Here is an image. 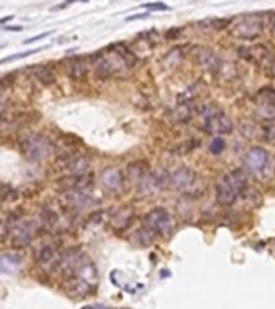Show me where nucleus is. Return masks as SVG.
I'll use <instances>...</instances> for the list:
<instances>
[{"mask_svg": "<svg viewBox=\"0 0 275 309\" xmlns=\"http://www.w3.org/2000/svg\"><path fill=\"white\" fill-rule=\"evenodd\" d=\"M135 57L124 49L123 45H114L111 49L102 50L100 53L90 57V65L94 68V72L98 78H109L123 72L134 66Z\"/></svg>", "mask_w": 275, "mask_h": 309, "instance_id": "f257e3e1", "label": "nucleus"}, {"mask_svg": "<svg viewBox=\"0 0 275 309\" xmlns=\"http://www.w3.org/2000/svg\"><path fill=\"white\" fill-rule=\"evenodd\" d=\"M246 190V176L242 169L227 172L216 182V198L224 206H230L237 202L238 195Z\"/></svg>", "mask_w": 275, "mask_h": 309, "instance_id": "f03ea898", "label": "nucleus"}, {"mask_svg": "<svg viewBox=\"0 0 275 309\" xmlns=\"http://www.w3.org/2000/svg\"><path fill=\"white\" fill-rule=\"evenodd\" d=\"M267 28L265 13H251L243 16L232 28V35L242 41H253L259 37L262 31Z\"/></svg>", "mask_w": 275, "mask_h": 309, "instance_id": "7ed1b4c3", "label": "nucleus"}, {"mask_svg": "<svg viewBox=\"0 0 275 309\" xmlns=\"http://www.w3.org/2000/svg\"><path fill=\"white\" fill-rule=\"evenodd\" d=\"M21 150H23L24 157L27 160H31V161H44V160H47L52 154L53 145H52L50 139H47L45 135L29 134L27 137L23 139Z\"/></svg>", "mask_w": 275, "mask_h": 309, "instance_id": "20e7f679", "label": "nucleus"}, {"mask_svg": "<svg viewBox=\"0 0 275 309\" xmlns=\"http://www.w3.org/2000/svg\"><path fill=\"white\" fill-rule=\"evenodd\" d=\"M171 230H172V217L164 208L151 210L143 217V232L146 234L168 237Z\"/></svg>", "mask_w": 275, "mask_h": 309, "instance_id": "39448f33", "label": "nucleus"}, {"mask_svg": "<svg viewBox=\"0 0 275 309\" xmlns=\"http://www.w3.org/2000/svg\"><path fill=\"white\" fill-rule=\"evenodd\" d=\"M205 127L211 134H228L233 129V123L224 111L213 110V108H205Z\"/></svg>", "mask_w": 275, "mask_h": 309, "instance_id": "423d86ee", "label": "nucleus"}, {"mask_svg": "<svg viewBox=\"0 0 275 309\" xmlns=\"http://www.w3.org/2000/svg\"><path fill=\"white\" fill-rule=\"evenodd\" d=\"M256 113L261 120L270 121L275 120V90L270 87L261 89L256 94Z\"/></svg>", "mask_w": 275, "mask_h": 309, "instance_id": "0eeeda50", "label": "nucleus"}, {"mask_svg": "<svg viewBox=\"0 0 275 309\" xmlns=\"http://www.w3.org/2000/svg\"><path fill=\"white\" fill-rule=\"evenodd\" d=\"M269 153L267 150H264L262 147H253L246 151L243 158V166L246 171L254 172V174H261L269 166Z\"/></svg>", "mask_w": 275, "mask_h": 309, "instance_id": "6e6552de", "label": "nucleus"}, {"mask_svg": "<svg viewBox=\"0 0 275 309\" xmlns=\"http://www.w3.org/2000/svg\"><path fill=\"white\" fill-rule=\"evenodd\" d=\"M35 230L37 227L32 221H23V222H18L15 227H12V243L13 247L16 248H23L31 245Z\"/></svg>", "mask_w": 275, "mask_h": 309, "instance_id": "1a4fd4ad", "label": "nucleus"}, {"mask_svg": "<svg viewBox=\"0 0 275 309\" xmlns=\"http://www.w3.org/2000/svg\"><path fill=\"white\" fill-rule=\"evenodd\" d=\"M164 180H166V179H164L163 176H160V174H146L145 177L140 179V182H139V188H137L139 197L150 198V197L158 195L160 190L164 185Z\"/></svg>", "mask_w": 275, "mask_h": 309, "instance_id": "9d476101", "label": "nucleus"}, {"mask_svg": "<svg viewBox=\"0 0 275 309\" xmlns=\"http://www.w3.org/2000/svg\"><path fill=\"white\" fill-rule=\"evenodd\" d=\"M195 179H197L195 171H191L190 168L185 166V168H179L174 171L172 174H169L168 182L176 190H187L188 187L195 184Z\"/></svg>", "mask_w": 275, "mask_h": 309, "instance_id": "9b49d317", "label": "nucleus"}, {"mask_svg": "<svg viewBox=\"0 0 275 309\" xmlns=\"http://www.w3.org/2000/svg\"><path fill=\"white\" fill-rule=\"evenodd\" d=\"M90 168V163L84 157H71L68 160H63L61 169L71 176H86L87 169Z\"/></svg>", "mask_w": 275, "mask_h": 309, "instance_id": "f8f14e48", "label": "nucleus"}, {"mask_svg": "<svg viewBox=\"0 0 275 309\" xmlns=\"http://www.w3.org/2000/svg\"><path fill=\"white\" fill-rule=\"evenodd\" d=\"M198 61L206 71L213 72V74H219L222 69V60L219 58L213 50H201L198 53Z\"/></svg>", "mask_w": 275, "mask_h": 309, "instance_id": "ddd939ff", "label": "nucleus"}, {"mask_svg": "<svg viewBox=\"0 0 275 309\" xmlns=\"http://www.w3.org/2000/svg\"><path fill=\"white\" fill-rule=\"evenodd\" d=\"M102 185L111 192H119L124 184V177L116 168H108L102 172Z\"/></svg>", "mask_w": 275, "mask_h": 309, "instance_id": "4468645a", "label": "nucleus"}, {"mask_svg": "<svg viewBox=\"0 0 275 309\" xmlns=\"http://www.w3.org/2000/svg\"><path fill=\"white\" fill-rule=\"evenodd\" d=\"M65 71L66 74L72 79H81L87 72V63L84 57H72L65 61Z\"/></svg>", "mask_w": 275, "mask_h": 309, "instance_id": "2eb2a0df", "label": "nucleus"}, {"mask_svg": "<svg viewBox=\"0 0 275 309\" xmlns=\"http://www.w3.org/2000/svg\"><path fill=\"white\" fill-rule=\"evenodd\" d=\"M65 200L72 208H86L89 203H92V197L86 194L84 190H71V192H66Z\"/></svg>", "mask_w": 275, "mask_h": 309, "instance_id": "dca6fc26", "label": "nucleus"}, {"mask_svg": "<svg viewBox=\"0 0 275 309\" xmlns=\"http://www.w3.org/2000/svg\"><path fill=\"white\" fill-rule=\"evenodd\" d=\"M132 216H134L132 210H129V208H121V210L116 211V214L111 217L113 227H114V229H117V230L126 229V227L131 224Z\"/></svg>", "mask_w": 275, "mask_h": 309, "instance_id": "f3484780", "label": "nucleus"}, {"mask_svg": "<svg viewBox=\"0 0 275 309\" xmlns=\"http://www.w3.org/2000/svg\"><path fill=\"white\" fill-rule=\"evenodd\" d=\"M39 217H41V222L44 224V227H47V229H50V230L55 229V227L60 224L58 214L55 213L53 210H50V208H42Z\"/></svg>", "mask_w": 275, "mask_h": 309, "instance_id": "a211bd4d", "label": "nucleus"}, {"mask_svg": "<svg viewBox=\"0 0 275 309\" xmlns=\"http://www.w3.org/2000/svg\"><path fill=\"white\" fill-rule=\"evenodd\" d=\"M20 264H21V258L18 256V254L7 253V254H4V256H2V269H4L5 272L15 271Z\"/></svg>", "mask_w": 275, "mask_h": 309, "instance_id": "6ab92c4d", "label": "nucleus"}, {"mask_svg": "<svg viewBox=\"0 0 275 309\" xmlns=\"http://www.w3.org/2000/svg\"><path fill=\"white\" fill-rule=\"evenodd\" d=\"M35 78H37L42 84H50L53 83V72L47 66H39L35 68Z\"/></svg>", "mask_w": 275, "mask_h": 309, "instance_id": "aec40b11", "label": "nucleus"}, {"mask_svg": "<svg viewBox=\"0 0 275 309\" xmlns=\"http://www.w3.org/2000/svg\"><path fill=\"white\" fill-rule=\"evenodd\" d=\"M222 148H224V142H222L221 139H216V140L213 142V145H211V151H213V153L222 151Z\"/></svg>", "mask_w": 275, "mask_h": 309, "instance_id": "412c9836", "label": "nucleus"}, {"mask_svg": "<svg viewBox=\"0 0 275 309\" xmlns=\"http://www.w3.org/2000/svg\"><path fill=\"white\" fill-rule=\"evenodd\" d=\"M145 7H148V8H154V10H166V5H161V4H156V5H145Z\"/></svg>", "mask_w": 275, "mask_h": 309, "instance_id": "4be33fe9", "label": "nucleus"}]
</instances>
